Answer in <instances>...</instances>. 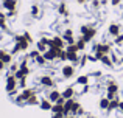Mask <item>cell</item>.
I'll list each match as a JSON object with an SVG mask.
<instances>
[{
    "label": "cell",
    "mask_w": 123,
    "mask_h": 118,
    "mask_svg": "<svg viewBox=\"0 0 123 118\" xmlns=\"http://www.w3.org/2000/svg\"><path fill=\"white\" fill-rule=\"evenodd\" d=\"M39 107H41L42 110H51V107H53V103H51L48 98H41Z\"/></svg>",
    "instance_id": "obj_16"
},
{
    "label": "cell",
    "mask_w": 123,
    "mask_h": 118,
    "mask_svg": "<svg viewBox=\"0 0 123 118\" xmlns=\"http://www.w3.org/2000/svg\"><path fill=\"white\" fill-rule=\"evenodd\" d=\"M61 96H62V95H61V92L58 90V89H50V92H48V95H47V98H48V100H50L53 104L56 103V101L59 100Z\"/></svg>",
    "instance_id": "obj_13"
},
{
    "label": "cell",
    "mask_w": 123,
    "mask_h": 118,
    "mask_svg": "<svg viewBox=\"0 0 123 118\" xmlns=\"http://www.w3.org/2000/svg\"><path fill=\"white\" fill-rule=\"evenodd\" d=\"M95 36H97V28L90 25V27H89V30L86 31V34H83L81 37H83L84 40H86L87 44H89V42H92V40H93V37H95Z\"/></svg>",
    "instance_id": "obj_9"
},
{
    "label": "cell",
    "mask_w": 123,
    "mask_h": 118,
    "mask_svg": "<svg viewBox=\"0 0 123 118\" xmlns=\"http://www.w3.org/2000/svg\"><path fill=\"white\" fill-rule=\"evenodd\" d=\"M36 93V90L34 89H24V90L20 92V93L16 96V100H14V103L17 104V106H27V100L30 96H33V95Z\"/></svg>",
    "instance_id": "obj_2"
},
{
    "label": "cell",
    "mask_w": 123,
    "mask_h": 118,
    "mask_svg": "<svg viewBox=\"0 0 123 118\" xmlns=\"http://www.w3.org/2000/svg\"><path fill=\"white\" fill-rule=\"evenodd\" d=\"M17 70H19V64H17V62L9 64V73H11V75H14V73L17 72Z\"/></svg>",
    "instance_id": "obj_31"
},
{
    "label": "cell",
    "mask_w": 123,
    "mask_h": 118,
    "mask_svg": "<svg viewBox=\"0 0 123 118\" xmlns=\"http://www.w3.org/2000/svg\"><path fill=\"white\" fill-rule=\"evenodd\" d=\"M114 45H117V47L123 45V33H120L117 37H114Z\"/></svg>",
    "instance_id": "obj_30"
},
{
    "label": "cell",
    "mask_w": 123,
    "mask_h": 118,
    "mask_svg": "<svg viewBox=\"0 0 123 118\" xmlns=\"http://www.w3.org/2000/svg\"><path fill=\"white\" fill-rule=\"evenodd\" d=\"M98 107L101 110H108V107H109V100L106 96H101L100 98V101H98Z\"/></svg>",
    "instance_id": "obj_20"
},
{
    "label": "cell",
    "mask_w": 123,
    "mask_h": 118,
    "mask_svg": "<svg viewBox=\"0 0 123 118\" xmlns=\"http://www.w3.org/2000/svg\"><path fill=\"white\" fill-rule=\"evenodd\" d=\"M39 84L45 89H55L56 87V81L51 78V75H42L39 78Z\"/></svg>",
    "instance_id": "obj_5"
},
{
    "label": "cell",
    "mask_w": 123,
    "mask_h": 118,
    "mask_svg": "<svg viewBox=\"0 0 123 118\" xmlns=\"http://www.w3.org/2000/svg\"><path fill=\"white\" fill-rule=\"evenodd\" d=\"M64 103H66V100H64V98L61 96V98H59V100H58V101H56L55 104H62V106H64Z\"/></svg>",
    "instance_id": "obj_44"
},
{
    "label": "cell",
    "mask_w": 123,
    "mask_h": 118,
    "mask_svg": "<svg viewBox=\"0 0 123 118\" xmlns=\"http://www.w3.org/2000/svg\"><path fill=\"white\" fill-rule=\"evenodd\" d=\"M51 118H66V115H62V113H51Z\"/></svg>",
    "instance_id": "obj_42"
},
{
    "label": "cell",
    "mask_w": 123,
    "mask_h": 118,
    "mask_svg": "<svg viewBox=\"0 0 123 118\" xmlns=\"http://www.w3.org/2000/svg\"><path fill=\"white\" fill-rule=\"evenodd\" d=\"M109 3H111L112 6H118L122 3V0H109Z\"/></svg>",
    "instance_id": "obj_40"
},
{
    "label": "cell",
    "mask_w": 123,
    "mask_h": 118,
    "mask_svg": "<svg viewBox=\"0 0 123 118\" xmlns=\"http://www.w3.org/2000/svg\"><path fill=\"white\" fill-rule=\"evenodd\" d=\"M39 55H41V51H39V50H33V51H30V53H28V58L34 61V59H36Z\"/></svg>",
    "instance_id": "obj_33"
},
{
    "label": "cell",
    "mask_w": 123,
    "mask_h": 118,
    "mask_svg": "<svg viewBox=\"0 0 123 118\" xmlns=\"http://www.w3.org/2000/svg\"><path fill=\"white\" fill-rule=\"evenodd\" d=\"M17 87H19V81L16 79L14 75H11V73H8L6 75V82H5V90L6 93L9 95V96H17Z\"/></svg>",
    "instance_id": "obj_1"
},
{
    "label": "cell",
    "mask_w": 123,
    "mask_h": 118,
    "mask_svg": "<svg viewBox=\"0 0 123 118\" xmlns=\"http://www.w3.org/2000/svg\"><path fill=\"white\" fill-rule=\"evenodd\" d=\"M61 95H62L64 100H70V98H75L76 90H75V87H73V85H69V87H66L62 92H61Z\"/></svg>",
    "instance_id": "obj_10"
},
{
    "label": "cell",
    "mask_w": 123,
    "mask_h": 118,
    "mask_svg": "<svg viewBox=\"0 0 123 118\" xmlns=\"http://www.w3.org/2000/svg\"><path fill=\"white\" fill-rule=\"evenodd\" d=\"M0 30L2 31H8V25H6V16L0 11Z\"/></svg>",
    "instance_id": "obj_22"
},
{
    "label": "cell",
    "mask_w": 123,
    "mask_h": 118,
    "mask_svg": "<svg viewBox=\"0 0 123 118\" xmlns=\"http://www.w3.org/2000/svg\"><path fill=\"white\" fill-rule=\"evenodd\" d=\"M24 36H25V39H27V40H28V42H30V44L33 42V39H31V34L28 33V31H25V33H24Z\"/></svg>",
    "instance_id": "obj_39"
},
{
    "label": "cell",
    "mask_w": 123,
    "mask_h": 118,
    "mask_svg": "<svg viewBox=\"0 0 123 118\" xmlns=\"http://www.w3.org/2000/svg\"><path fill=\"white\" fill-rule=\"evenodd\" d=\"M118 92H120V87H118V84L114 81V79H109V81L106 82V98H108L109 101L114 100V98L118 95Z\"/></svg>",
    "instance_id": "obj_3"
},
{
    "label": "cell",
    "mask_w": 123,
    "mask_h": 118,
    "mask_svg": "<svg viewBox=\"0 0 123 118\" xmlns=\"http://www.w3.org/2000/svg\"><path fill=\"white\" fill-rule=\"evenodd\" d=\"M34 62H36L39 67H45V65H47V59L44 58V55H42V53H41L39 56H37L36 59H34Z\"/></svg>",
    "instance_id": "obj_26"
},
{
    "label": "cell",
    "mask_w": 123,
    "mask_h": 118,
    "mask_svg": "<svg viewBox=\"0 0 123 118\" xmlns=\"http://www.w3.org/2000/svg\"><path fill=\"white\" fill-rule=\"evenodd\" d=\"M120 64H123V56H122V58H120Z\"/></svg>",
    "instance_id": "obj_50"
},
{
    "label": "cell",
    "mask_w": 123,
    "mask_h": 118,
    "mask_svg": "<svg viewBox=\"0 0 123 118\" xmlns=\"http://www.w3.org/2000/svg\"><path fill=\"white\" fill-rule=\"evenodd\" d=\"M90 3H92V9H98L100 6H101V2H100V0H90Z\"/></svg>",
    "instance_id": "obj_34"
},
{
    "label": "cell",
    "mask_w": 123,
    "mask_h": 118,
    "mask_svg": "<svg viewBox=\"0 0 123 118\" xmlns=\"http://www.w3.org/2000/svg\"><path fill=\"white\" fill-rule=\"evenodd\" d=\"M61 75H62L64 79H70L75 76V67L72 65V64H64L62 67H61Z\"/></svg>",
    "instance_id": "obj_6"
},
{
    "label": "cell",
    "mask_w": 123,
    "mask_h": 118,
    "mask_svg": "<svg viewBox=\"0 0 123 118\" xmlns=\"http://www.w3.org/2000/svg\"><path fill=\"white\" fill-rule=\"evenodd\" d=\"M36 50H39L41 53H45V51L48 50V45L44 42V40H41V39H39V40L36 42Z\"/></svg>",
    "instance_id": "obj_24"
},
{
    "label": "cell",
    "mask_w": 123,
    "mask_h": 118,
    "mask_svg": "<svg viewBox=\"0 0 123 118\" xmlns=\"http://www.w3.org/2000/svg\"><path fill=\"white\" fill-rule=\"evenodd\" d=\"M58 59H59L61 62H66V61H67V51H66V48L61 50V53H59V56H58Z\"/></svg>",
    "instance_id": "obj_32"
},
{
    "label": "cell",
    "mask_w": 123,
    "mask_h": 118,
    "mask_svg": "<svg viewBox=\"0 0 123 118\" xmlns=\"http://www.w3.org/2000/svg\"><path fill=\"white\" fill-rule=\"evenodd\" d=\"M6 19H12V17H16V11H6Z\"/></svg>",
    "instance_id": "obj_38"
},
{
    "label": "cell",
    "mask_w": 123,
    "mask_h": 118,
    "mask_svg": "<svg viewBox=\"0 0 123 118\" xmlns=\"http://www.w3.org/2000/svg\"><path fill=\"white\" fill-rule=\"evenodd\" d=\"M76 84L78 85H87L89 84V75H81L76 78Z\"/></svg>",
    "instance_id": "obj_21"
},
{
    "label": "cell",
    "mask_w": 123,
    "mask_h": 118,
    "mask_svg": "<svg viewBox=\"0 0 123 118\" xmlns=\"http://www.w3.org/2000/svg\"><path fill=\"white\" fill-rule=\"evenodd\" d=\"M2 8H5L6 11H16L17 0H2Z\"/></svg>",
    "instance_id": "obj_11"
},
{
    "label": "cell",
    "mask_w": 123,
    "mask_h": 118,
    "mask_svg": "<svg viewBox=\"0 0 123 118\" xmlns=\"http://www.w3.org/2000/svg\"><path fill=\"white\" fill-rule=\"evenodd\" d=\"M66 118H78V117H76V115H67Z\"/></svg>",
    "instance_id": "obj_49"
},
{
    "label": "cell",
    "mask_w": 123,
    "mask_h": 118,
    "mask_svg": "<svg viewBox=\"0 0 123 118\" xmlns=\"http://www.w3.org/2000/svg\"><path fill=\"white\" fill-rule=\"evenodd\" d=\"M0 61H3L6 65H9V64H12V55H11V53H8L6 50L0 48Z\"/></svg>",
    "instance_id": "obj_12"
},
{
    "label": "cell",
    "mask_w": 123,
    "mask_h": 118,
    "mask_svg": "<svg viewBox=\"0 0 123 118\" xmlns=\"http://www.w3.org/2000/svg\"><path fill=\"white\" fill-rule=\"evenodd\" d=\"M84 118H89V117H84Z\"/></svg>",
    "instance_id": "obj_51"
},
{
    "label": "cell",
    "mask_w": 123,
    "mask_h": 118,
    "mask_svg": "<svg viewBox=\"0 0 123 118\" xmlns=\"http://www.w3.org/2000/svg\"><path fill=\"white\" fill-rule=\"evenodd\" d=\"M118 110L122 112V115H123V100L120 101V106H118Z\"/></svg>",
    "instance_id": "obj_45"
},
{
    "label": "cell",
    "mask_w": 123,
    "mask_h": 118,
    "mask_svg": "<svg viewBox=\"0 0 123 118\" xmlns=\"http://www.w3.org/2000/svg\"><path fill=\"white\" fill-rule=\"evenodd\" d=\"M76 47H78V50H80V51L86 50V47H87V42L83 39L81 36H80V37H76Z\"/></svg>",
    "instance_id": "obj_25"
},
{
    "label": "cell",
    "mask_w": 123,
    "mask_h": 118,
    "mask_svg": "<svg viewBox=\"0 0 123 118\" xmlns=\"http://www.w3.org/2000/svg\"><path fill=\"white\" fill-rule=\"evenodd\" d=\"M120 33H122V27H120V23H114V22H112V23L108 27V34H109L111 37H117Z\"/></svg>",
    "instance_id": "obj_8"
},
{
    "label": "cell",
    "mask_w": 123,
    "mask_h": 118,
    "mask_svg": "<svg viewBox=\"0 0 123 118\" xmlns=\"http://www.w3.org/2000/svg\"><path fill=\"white\" fill-rule=\"evenodd\" d=\"M30 75V68H28V67H25V68H19L17 72L14 73V76H16V79H24V78H27V76Z\"/></svg>",
    "instance_id": "obj_17"
},
{
    "label": "cell",
    "mask_w": 123,
    "mask_h": 118,
    "mask_svg": "<svg viewBox=\"0 0 123 118\" xmlns=\"http://www.w3.org/2000/svg\"><path fill=\"white\" fill-rule=\"evenodd\" d=\"M50 47H56V48H66V42H64L62 36H53L48 39V48Z\"/></svg>",
    "instance_id": "obj_7"
},
{
    "label": "cell",
    "mask_w": 123,
    "mask_h": 118,
    "mask_svg": "<svg viewBox=\"0 0 123 118\" xmlns=\"http://www.w3.org/2000/svg\"><path fill=\"white\" fill-rule=\"evenodd\" d=\"M111 59H112V62H114V65H117V64H120V58H118L117 55H115V53H111Z\"/></svg>",
    "instance_id": "obj_35"
},
{
    "label": "cell",
    "mask_w": 123,
    "mask_h": 118,
    "mask_svg": "<svg viewBox=\"0 0 123 118\" xmlns=\"http://www.w3.org/2000/svg\"><path fill=\"white\" fill-rule=\"evenodd\" d=\"M100 62H101L105 67H108V68H111V67L114 65V62H112V59H111V56H109V55H105V56H101Z\"/></svg>",
    "instance_id": "obj_19"
},
{
    "label": "cell",
    "mask_w": 123,
    "mask_h": 118,
    "mask_svg": "<svg viewBox=\"0 0 123 118\" xmlns=\"http://www.w3.org/2000/svg\"><path fill=\"white\" fill-rule=\"evenodd\" d=\"M89 0H76V3H80V5H84V3H87Z\"/></svg>",
    "instance_id": "obj_47"
},
{
    "label": "cell",
    "mask_w": 123,
    "mask_h": 118,
    "mask_svg": "<svg viewBox=\"0 0 123 118\" xmlns=\"http://www.w3.org/2000/svg\"><path fill=\"white\" fill-rule=\"evenodd\" d=\"M39 101H41V100L37 98V95L34 93L33 96H30V98L27 100V106H39Z\"/></svg>",
    "instance_id": "obj_23"
},
{
    "label": "cell",
    "mask_w": 123,
    "mask_h": 118,
    "mask_svg": "<svg viewBox=\"0 0 123 118\" xmlns=\"http://www.w3.org/2000/svg\"><path fill=\"white\" fill-rule=\"evenodd\" d=\"M5 68H6V64L3 62V61H0V73H2V72H3Z\"/></svg>",
    "instance_id": "obj_43"
},
{
    "label": "cell",
    "mask_w": 123,
    "mask_h": 118,
    "mask_svg": "<svg viewBox=\"0 0 123 118\" xmlns=\"http://www.w3.org/2000/svg\"><path fill=\"white\" fill-rule=\"evenodd\" d=\"M30 14L33 16V17H37V16H39V6H37V5H31Z\"/></svg>",
    "instance_id": "obj_29"
},
{
    "label": "cell",
    "mask_w": 123,
    "mask_h": 118,
    "mask_svg": "<svg viewBox=\"0 0 123 118\" xmlns=\"http://www.w3.org/2000/svg\"><path fill=\"white\" fill-rule=\"evenodd\" d=\"M120 101H122V100H120V96H118V95L114 98V100L109 101V107H108V110H106V113H111L112 110L118 109V106H120Z\"/></svg>",
    "instance_id": "obj_15"
},
{
    "label": "cell",
    "mask_w": 123,
    "mask_h": 118,
    "mask_svg": "<svg viewBox=\"0 0 123 118\" xmlns=\"http://www.w3.org/2000/svg\"><path fill=\"white\" fill-rule=\"evenodd\" d=\"M87 61H92V62H98V59H97L95 56H92V55H87Z\"/></svg>",
    "instance_id": "obj_41"
},
{
    "label": "cell",
    "mask_w": 123,
    "mask_h": 118,
    "mask_svg": "<svg viewBox=\"0 0 123 118\" xmlns=\"http://www.w3.org/2000/svg\"><path fill=\"white\" fill-rule=\"evenodd\" d=\"M80 59H81V56H80L78 53H67V61H69L73 67L80 65Z\"/></svg>",
    "instance_id": "obj_14"
},
{
    "label": "cell",
    "mask_w": 123,
    "mask_h": 118,
    "mask_svg": "<svg viewBox=\"0 0 123 118\" xmlns=\"http://www.w3.org/2000/svg\"><path fill=\"white\" fill-rule=\"evenodd\" d=\"M66 51L67 53H80L78 47H76V42L75 44H70V45H66Z\"/></svg>",
    "instance_id": "obj_28"
},
{
    "label": "cell",
    "mask_w": 123,
    "mask_h": 118,
    "mask_svg": "<svg viewBox=\"0 0 123 118\" xmlns=\"http://www.w3.org/2000/svg\"><path fill=\"white\" fill-rule=\"evenodd\" d=\"M86 62H87V55H83L81 59H80V65L78 67H84V65H86Z\"/></svg>",
    "instance_id": "obj_37"
},
{
    "label": "cell",
    "mask_w": 123,
    "mask_h": 118,
    "mask_svg": "<svg viewBox=\"0 0 123 118\" xmlns=\"http://www.w3.org/2000/svg\"><path fill=\"white\" fill-rule=\"evenodd\" d=\"M101 75H103L101 72H93V73H92V75H90V76H101Z\"/></svg>",
    "instance_id": "obj_46"
},
{
    "label": "cell",
    "mask_w": 123,
    "mask_h": 118,
    "mask_svg": "<svg viewBox=\"0 0 123 118\" xmlns=\"http://www.w3.org/2000/svg\"><path fill=\"white\" fill-rule=\"evenodd\" d=\"M100 2H101V6H103V5H108L109 0H100Z\"/></svg>",
    "instance_id": "obj_48"
},
{
    "label": "cell",
    "mask_w": 123,
    "mask_h": 118,
    "mask_svg": "<svg viewBox=\"0 0 123 118\" xmlns=\"http://www.w3.org/2000/svg\"><path fill=\"white\" fill-rule=\"evenodd\" d=\"M92 51L93 53H95V51H100V53H103V55H111V53H112V47H111V44L98 42V44H93Z\"/></svg>",
    "instance_id": "obj_4"
},
{
    "label": "cell",
    "mask_w": 123,
    "mask_h": 118,
    "mask_svg": "<svg viewBox=\"0 0 123 118\" xmlns=\"http://www.w3.org/2000/svg\"><path fill=\"white\" fill-rule=\"evenodd\" d=\"M58 14H59V16H64V17H67V16H69V9H67V3L66 2H61L59 5H58Z\"/></svg>",
    "instance_id": "obj_18"
},
{
    "label": "cell",
    "mask_w": 123,
    "mask_h": 118,
    "mask_svg": "<svg viewBox=\"0 0 123 118\" xmlns=\"http://www.w3.org/2000/svg\"><path fill=\"white\" fill-rule=\"evenodd\" d=\"M19 87L24 90V89H27V78H24V79H19Z\"/></svg>",
    "instance_id": "obj_36"
},
{
    "label": "cell",
    "mask_w": 123,
    "mask_h": 118,
    "mask_svg": "<svg viewBox=\"0 0 123 118\" xmlns=\"http://www.w3.org/2000/svg\"><path fill=\"white\" fill-rule=\"evenodd\" d=\"M51 112H53V113H62V115H64V106H62V104H53Z\"/></svg>",
    "instance_id": "obj_27"
}]
</instances>
